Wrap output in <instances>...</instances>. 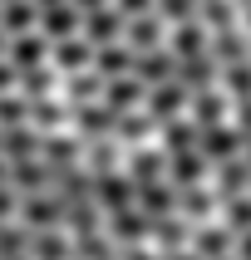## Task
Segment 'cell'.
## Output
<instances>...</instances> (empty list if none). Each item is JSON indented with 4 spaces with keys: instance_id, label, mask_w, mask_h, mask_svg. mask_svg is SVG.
Instances as JSON below:
<instances>
[{
    "instance_id": "1",
    "label": "cell",
    "mask_w": 251,
    "mask_h": 260,
    "mask_svg": "<svg viewBox=\"0 0 251 260\" xmlns=\"http://www.w3.org/2000/svg\"><path fill=\"white\" fill-rule=\"evenodd\" d=\"M148 113L158 118V128L173 123V118H187L192 113V88L182 84V79H168V84L148 88Z\"/></svg>"
},
{
    "instance_id": "44",
    "label": "cell",
    "mask_w": 251,
    "mask_h": 260,
    "mask_svg": "<svg viewBox=\"0 0 251 260\" xmlns=\"http://www.w3.org/2000/svg\"><path fill=\"white\" fill-rule=\"evenodd\" d=\"M236 255H241V260H251V231H241V236H236Z\"/></svg>"
},
{
    "instance_id": "30",
    "label": "cell",
    "mask_w": 251,
    "mask_h": 260,
    "mask_svg": "<svg viewBox=\"0 0 251 260\" xmlns=\"http://www.w3.org/2000/svg\"><path fill=\"white\" fill-rule=\"evenodd\" d=\"M15 93H25V99H49V93H54V69H49V64L20 69V88H15Z\"/></svg>"
},
{
    "instance_id": "23",
    "label": "cell",
    "mask_w": 251,
    "mask_h": 260,
    "mask_svg": "<svg viewBox=\"0 0 251 260\" xmlns=\"http://www.w3.org/2000/svg\"><path fill=\"white\" fill-rule=\"evenodd\" d=\"M94 69L103 74V79H118V74H133L138 69V49H133L128 40H114V44H103L99 59H94Z\"/></svg>"
},
{
    "instance_id": "34",
    "label": "cell",
    "mask_w": 251,
    "mask_h": 260,
    "mask_svg": "<svg viewBox=\"0 0 251 260\" xmlns=\"http://www.w3.org/2000/svg\"><path fill=\"white\" fill-rule=\"evenodd\" d=\"M118 138H103V143H89V172L103 177V172H118Z\"/></svg>"
},
{
    "instance_id": "21",
    "label": "cell",
    "mask_w": 251,
    "mask_h": 260,
    "mask_svg": "<svg viewBox=\"0 0 251 260\" xmlns=\"http://www.w3.org/2000/svg\"><path fill=\"white\" fill-rule=\"evenodd\" d=\"M177 79L192 88V93H202V88H212L221 79V64H217V54L207 49V54H192V59H182L177 64Z\"/></svg>"
},
{
    "instance_id": "6",
    "label": "cell",
    "mask_w": 251,
    "mask_h": 260,
    "mask_svg": "<svg viewBox=\"0 0 251 260\" xmlns=\"http://www.w3.org/2000/svg\"><path fill=\"white\" fill-rule=\"evenodd\" d=\"M103 103H108L114 113L148 108V84L138 79V74H118V79H108V93H103Z\"/></svg>"
},
{
    "instance_id": "17",
    "label": "cell",
    "mask_w": 251,
    "mask_h": 260,
    "mask_svg": "<svg viewBox=\"0 0 251 260\" xmlns=\"http://www.w3.org/2000/svg\"><path fill=\"white\" fill-rule=\"evenodd\" d=\"M94 59H99V44L89 40V35H69V40L54 44V69H94Z\"/></svg>"
},
{
    "instance_id": "2",
    "label": "cell",
    "mask_w": 251,
    "mask_h": 260,
    "mask_svg": "<svg viewBox=\"0 0 251 260\" xmlns=\"http://www.w3.org/2000/svg\"><path fill=\"white\" fill-rule=\"evenodd\" d=\"M74 133L84 143H103V138H118V113L108 103H79L74 108Z\"/></svg>"
},
{
    "instance_id": "50",
    "label": "cell",
    "mask_w": 251,
    "mask_h": 260,
    "mask_svg": "<svg viewBox=\"0 0 251 260\" xmlns=\"http://www.w3.org/2000/svg\"><path fill=\"white\" fill-rule=\"evenodd\" d=\"M227 260H241V255H227Z\"/></svg>"
},
{
    "instance_id": "12",
    "label": "cell",
    "mask_w": 251,
    "mask_h": 260,
    "mask_svg": "<svg viewBox=\"0 0 251 260\" xmlns=\"http://www.w3.org/2000/svg\"><path fill=\"white\" fill-rule=\"evenodd\" d=\"M84 35L103 49V44H114V40H123V35H128V15L118 10V5L94 10V15H84Z\"/></svg>"
},
{
    "instance_id": "33",
    "label": "cell",
    "mask_w": 251,
    "mask_h": 260,
    "mask_svg": "<svg viewBox=\"0 0 251 260\" xmlns=\"http://www.w3.org/2000/svg\"><path fill=\"white\" fill-rule=\"evenodd\" d=\"M35 260H69V241L59 231H35V246H30Z\"/></svg>"
},
{
    "instance_id": "8",
    "label": "cell",
    "mask_w": 251,
    "mask_h": 260,
    "mask_svg": "<svg viewBox=\"0 0 251 260\" xmlns=\"http://www.w3.org/2000/svg\"><path fill=\"white\" fill-rule=\"evenodd\" d=\"M177 64H182V59H177V49L173 44H162V49H148V54H138V79H143L148 88H158V84H168V79H177Z\"/></svg>"
},
{
    "instance_id": "45",
    "label": "cell",
    "mask_w": 251,
    "mask_h": 260,
    "mask_svg": "<svg viewBox=\"0 0 251 260\" xmlns=\"http://www.w3.org/2000/svg\"><path fill=\"white\" fill-rule=\"evenodd\" d=\"M162 260H202V255H197V250L187 246V250H168V255H162Z\"/></svg>"
},
{
    "instance_id": "52",
    "label": "cell",
    "mask_w": 251,
    "mask_h": 260,
    "mask_svg": "<svg viewBox=\"0 0 251 260\" xmlns=\"http://www.w3.org/2000/svg\"><path fill=\"white\" fill-rule=\"evenodd\" d=\"M5 5H10V0H5Z\"/></svg>"
},
{
    "instance_id": "36",
    "label": "cell",
    "mask_w": 251,
    "mask_h": 260,
    "mask_svg": "<svg viewBox=\"0 0 251 260\" xmlns=\"http://www.w3.org/2000/svg\"><path fill=\"white\" fill-rule=\"evenodd\" d=\"M158 15L168 25H187V20L202 15V0H158Z\"/></svg>"
},
{
    "instance_id": "46",
    "label": "cell",
    "mask_w": 251,
    "mask_h": 260,
    "mask_svg": "<svg viewBox=\"0 0 251 260\" xmlns=\"http://www.w3.org/2000/svg\"><path fill=\"white\" fill-rule=\"evenodd\" d=\"M35 5H40V10H49V5H69V0H35Z\"/></svg>"
},
{
    "instance_id": "15",
    "label": "cell",
    "mask_w": 251,
    "mask_h": 260,
    "mask_svg": "<svg viewBox=\"0 0 251 260\" xmlns=\"http://www.w3.org/2000/svg\"><path fill=\"white\" fill-rule=\"evenodd\" d=\"M212 167H217V162L207 157L202 147H192V152H173V167H168V177H173L177 187H202Z\"/></svg>"
},
{
    "instance_id": "25",
    "label": "cell",
    "mask_w": 251,
    "mask_h": 260,
    "mask_svg": "<svg viewBox=\"0 0 251 260\" xmlns=\"http://www.w3.org/2000/svg\"><path fill=\"white\" fill-rule=\"evenodd\" d=\"M177 49V59H192V54H207L212 49V29L202 25V15L197 20H187V25H173V40H168Z\"/></svg>"
},
{
    "instance_id": "7",
    "label": "cell",
    "mask_w": 251,
    "mask_h": 260,
    "mask_svg": "<svg viewBox=\"0 0 251 260\" xmlns=\"http://www.w3.org/2000/svg\"><path fill=\"white\" fill-rule=\"evenodd\" d=\"M108 231H114V241H123V246H143L148 236H153V216H148L143 206H123V211L108 216Z\"/></svg>"
},
{
    "instance_id": "9",
    "label": "cell",
    "mask_w": 251,
    "mask_h": 260,
    "mask_svg": "<svg viewBox=\"0 0 251 260\" xmlns=\"http://www.w3.org/2000/svg\"><path fill=\"white\" fill-rule=\"evenodd\" d=\"M202 152L212 162H227L236 152H246V133L236 128V123H217V128H202Z\"/></svg>"
},
{
    "instance_id": "48",
    "label": "cell",
    "mask_w": 251,
    "mask_h": 260,
    "mask_svg": "<svg viewBox=\"0 0 251 260\" xmlns=\"http://www.w3.org/2000/svg\"><path fill=\"white\" fill-rule=\"evenodd\" d=\"M236 5H241V10H251V0H236Z\"/></svg>"
},
{
    "instance_id": "43",
    "label": "cell",
    "mask_w": 251,
    "mask_h": 260,
    "mask_svg": "<svg viewBox=\"0 0 251 260\" xmlns=\"http://www.w3.org/2000/svg\"><path fill=\"white\" fill-rule=\"evenodd\" d=\"M74 5H79V10H84V15H94V10H108L114 0H74Z\"/></svg>"
},
{
    "instance_id": "5",
    "label": "cell",
    "mask_w": 251,
    "mask_h": 260,
    "mask_svg": "<svg viewBox=\"0 0 251 260\" xmlns=\"http://www.w3.org/2000/svg\"><path fill=\"white\" fill-rule=\"evenodd\" d=\"M168 167H173V152H168V147H133V157H128V177L138 182V187L162 182Z\"/></svg>"
},
{
    "instance_id": "35",
    "label": "cell",
    "mask_w": 251,
    "mask_h": 260,
    "mask_svg": "<svg viewBox=\"0 0 251 260\" xmlns=\"http://www.w3.org/2000/svg\"><path fill=\"white\" fill-rule=\"evenodd\" d=\"M30 108H35V103H30L25 93H5V99H0V123H5V128H25Z\"/></svg>"
},
{
    "instance_id": "26",
    "label": "cell",
    "mask_w": 251,
    "mask_h": 260,
    "mask_svg": "<svg viewBox=\"0 0 251 260\" xmlns=\"http://www.w3.org/2000/svg\"><path fill=\"white\" fill-rule=\"evenodd\" d=\"M221 191H207V187H182V197H177V211L192 221V226H207V216L217 211Z\"/></svg>"
},
{
    "instance_id": "49",
    "label": "cell",
    "mask_w": 251,
    "mask_h": 260,
    "mask_svg": "<svg viewBox=\"0 0 251 260\" xmlns=\"http://www.w3.org/2000/svg\"><path fill=\"white\" fill-rule=\"evenodd\" d=\"M246 157H251V138H246Z\"/></svg>"
},
{
    "instance_id": "51",
    "label": "cell",
    "mask_w": 251,
    "mask_h": 260,
    "mask_svg": "<svg viewBox=\"0 0 251 260\" xmlns=\"http://www.w3.org/2000/svg\"><path fill=\"white\" fill-rule=\"evenodd\" d=\"M25 260H35V255H25Z\"/></svg>"
},
{
    "instance_id": "16",
    "label": "cell",
    "mask_w": 251,
    "mask_h": 260,
    "mask_svg": "<svg viewBox=\"0 0 251 260\" xmlns=\"http://www.w3.org/2000/svg\"><path fill=\"white\" fill-rule=\"evenodd\" d=\"M177 197H182V187H177L173 177H162V182H148V187H138V206H143L148 216H173L177 211Z\"/></svg>"
},
{
    "instance_id": "41",
    "label": "cell",
    "mask_w": 251,
    "mask_h": 260,
    "mask_svg": "<svg viewBox=\"0 0 251 260\" xmlns=\"http://www.w3.org/2000/svg\"><path fill=\"white\" fill-rule=\"evenodd\" d=\"M232 123H236V128H241V133L251 138V99H236V113H232Z\"/></svg>"
},
{
    "instance_id": "10",
    "label": "cell",
    "mask_w": 251,
    "mask_h": 260,
    "mask_svg": "<svg viewBox=\"0 0 251 260\" xmlns=\"http://www.w3.org/2000/svg\"><path fill=\"white\" fill-rule=\"evenodd\" d=\"M99 206L108 216L123 211V206H138V182H133L128 172H103L99 177Z\"/></svg>"
},
{
    "instance_id": "4",
    "label": "cell",
    "mask_w": 251,
    "mask_h": 260,
    "mask_svg": "<svg viewBox=\"0 0 251 260\" xmlns=\"http://www.w3.org/2000/svg\"><path fill=\"white\" fill-rule=\"evenodd\" d=\"M89 152V143L84 138H79V133H44V147H40V157L49 162V167H59V172H64V167H79V157H84Z\"/></svg>"
},
{
    "instance_id": "29",
    "label": "cell",
    "mask_w": 251,
    "mask_h": 260,
    "mask_svg": "<svg viewBox=\"0 0 251 260\" xmlns=\"http://www.w3.org/2000/svg\"><path fill=\"white\" fill-rule=\"evenodd\" d=\"M30 246H35V231H30L25 221H5L0 226V255L5 260H25Z\"/></svg>"
},
{
    "instance_id": "28",
    "label": "cell",
    "mask_w": 251,
    "mask_h": 260,
    "mask_svg": "<svg viewBox=\"0 0 251 260\" xmlns=\"http://www.w3.org/2000/svg\"><path fill=\"white\" fill-rule=\"evenodd\" d=\"M30 29H40V5L35 0H10L5 5V40L30 35Z\"/></svg>"
},
{
    "instance_id": "27",
    "label": "cell",
    "mask_w": 251,
    "mask_h": 260,
    "mask_svg": "<svg viewBox=\"0 0 251 260\" xmlns=\"http://www.w3.org/2000/svg\"><path fill=\"white\" fill-rule=\"evenodd\" d=\"M158 128V118L148 113V108H133V113H118V143H128V147H143L148 143V133Z\"/></svg>"
},
{
    "instance_id": "32",
    "label": "cell",
    "mask_w": 251,
    "mask_h": 260,
    "mask_svg": "<svg viewBox=\"0 0 251 260\" xmlns=\"http://www.w3.org/2000/svg\"><path fill=\"white\" fill-rule=\"evenodd\" d=\"M236 0H202V25L207 29H232L236 25Z\"/></svg>"
},
{
    "instance_id": "13",
    "label": "cell",
    "mask_w": 251,
    "mask_h": 260,
    "mask_svg": "<svg viewBox=\"0 0 251 260\" xmlns=\"http://www.w3.org/2000/svg\"><path fill=\"white\" fill-rule=\"evenodd\" d=\"M103 93H108V79H103L99 69H74L69 79H64V103H103Z\"/></svg>"
},
{
    "instance_id": "24",
    "label": "cell",
    "mask_w": 251,
    "mask_h": 260,
    "mask_svg": "<svg viewBox=\"0 0 251 260\" xmlns=\"http://www.w3.org/2000/svg\"><path fill=\"white\" fill-rule=\"evenodd\" d=\"M162 29H173V25H168L158 10H153V15H138V20H128V35H123V40H128L138 54H148V49H162Z\"/></svg>"
},
{
    "instance_id": "22",
    "label": "cell",
    "mask_w": 251,
    "mask_h": 260,
    "mask_svg": "<svg viewBox=\"0 0 251 260\" xmlns=\"http://www.w3.org/2000/svg\"><path fill=\"white\" fill-rule=\"evenodd\" d=\"M40 147H44V133L35 128V123H25V128H5V138H0V152H5V162L40 157Z\"/></svg>"
},
{
    "instance_id": "31",
    "label": "cell",
    "mask_w": 251,
    "mask_h": 260,
    "mask_svg": "<svg viewBox=\"0 0 251 260\" xmlns=\"http://www.w3.org/2000/svg\"><path fill=\"white\" fill-rule=\"evenodd\" d=\"M221 221H227L236 236L251 231V191H241V197H221Z\"/></svg>"
},
{
    "instance_id": "3",
    "label": "cell",
    "mask_w": 251,
    "mask_h": 260,
    "mask_svg": "<svg viewBox=\"0 0 251 260\" xmlns=\"http://www.w3.org/2000/svg\"><path fill=\"white\" fill-rule=\"evenodd\" d=\"M5 59L10 64H20V69H35V64H49L54 59V40L44 35V29H30V35H15L10 49H5Z\"/></svg>"
},
{
    "instance_id": "47",
    "label": "cell",
    "mask_w": 251,
    "mask_h": 260,
    "mask_svg": "<svg viewBox=\"0 0 251 260\" xmlns=\"http://www.w3.org/2000/svg\"><path fill=\"white\" fill-rule=\"evenodd\" d=\"M241 25H246V29H251V10H241Z\"/></svg>"
},
{
    "instance_id": "40",
    "label": "cell",
    "mask_w": 251,
    "mask_h": 260,
    "mask_svg": "<svg viewBox=\"0 0 251 260\" xmlns=\"http://www.w3.org/2000/svg\"><path fill=\"white\" fill-rule=\"evenodd\" d=\"M114 5L128 15V20H138V15H153V10H158V0H114Z\"/></svg>"
},
{
    "instance_id": "37",
    "label": "cell",
    "mask_w": 251,
    "mask_h": 260,
    "mask_svg": "<svg viewBox=\"0 0 251 260\" xmlns=\"http://www.w3.org/2000/svg\"><path fill=\"white\" fill-rule=\"evenodd\" d=\"M221 84H227L232 99H251V59L246 64H227V69H221Z\"/></svg>"
},
{
    "instance_id": "38",
    "label": "cell",
    "mask_w": 251,
    "mask_h": 260,
    "mask_svg": "<svg viewBox=\"0 0 251 260\" xmlns=\"http://www.w3.org/2000/svg\"><path fill=\"white\" fill-rule=\"evenodd\" d=\"M99 211H103L99 202H79V206H69V226H74L79 236H94V231H99Z\"/></svg>"
},
{
    "instance_id": "42",
    "label": "cell",
    "mask_w": 251,
    "mask_h": 260,
    "mask_svg": "<svg viewBox=\"0 0 251 260\" xmlns=\"http://www.w3.org/2000/svg\"><path fill=\"white\" fill-rule=\"evenodd\" d=\"M123 260H162V250L153 255V250H143V246H128V250H123Z\"/></svg>"
},
{
    "instance_id": "11",
    "label": "cell",
    "mask_w": 251,
    "mask_h": 260,
    "mask_svg": "<svg viewBox=\"0 0 251 260\" xmlns=\"http://www.w3.org/2000/svg\"><path fill=\"white\" fill-rule=\"evenodd\" d=\"M40 29L49 35V40H69V35H84V10L79 5H49V10H40Z\"/></svg>"
},
{
    "instance_id": "19",
    "label": "cell",
    "mask_w": 251,
    "mask_h": 260,
    "mask_svg": "<svg viewBox=\"0 0 251 260\" xmlns=\"http://www.w3.org/2000/svg\"><path fill=\"white\" fill-rule=\"evenodd\" d=\"M192 231H197V226H192L182 211H173V216H158V221H153V241H158L162 255H168V250H187V246H192Z\"/></svg>"
},
{
    "instance_id": "20",
    "label": "cell",
    "mask_w": 251,
    "mask_h": 260,
    "mask_svg": "<svg viewBox=\"0 0 251 260\" xmlns=\"http://www.w3.org/2000/svg\"><path fill=\"white\" fill-rule=\"evenodd\" d=\"M212 177H217V191H221V197H241V191H251V157H246V152H236V157L217 162Z\"/></svg>"
},
{
    "instance_id": "18",
    "label": "cell",
    "mask_w": 251,
    "mask_h": 260,
    "mask_svg": "<svg viewBox=\"0 0 251 260\" xmlns=\"http://www.w3.org/2000/svg\"><path fill=\"white\" fill-rule=\"evenodd\" d=\"M232 241H236V231L227 226V221H221V226L207 221V226L192 231V250H197L202 260H227V255H232Z\"/></svg>"
},
{
    "instance_id": "14",
    "label": "cell",
    "mask_w": 251,
    "mask_h": 260,
    "mask_svg": "<svg viewBox=\"0 0 251 260\" xmlns=\"http://www.w3.org/2000/svg\"><path fill=\"white\" fill-rule=\"evenodd\" d=\"M232 108H236V99H232V93H217V88H202V93H192V118H197L202 128L232 123Z\"/></svg>"
},
{
    "instance_id": "39",
    "label": "cell",
    "mask_w": 251,
    "mask_h": 260,
    "mask_svg": "<svg viewBox=\"0 0 251 260\" xmlns=\"http://www.w3.org/2000/svg\"><path fill=\"white\" fill-rule=\"evenodd\" d=\"M74 260H114V246H108L99 231H94V236H79V241H74Z\"/></svg>"
}]
</instances>
